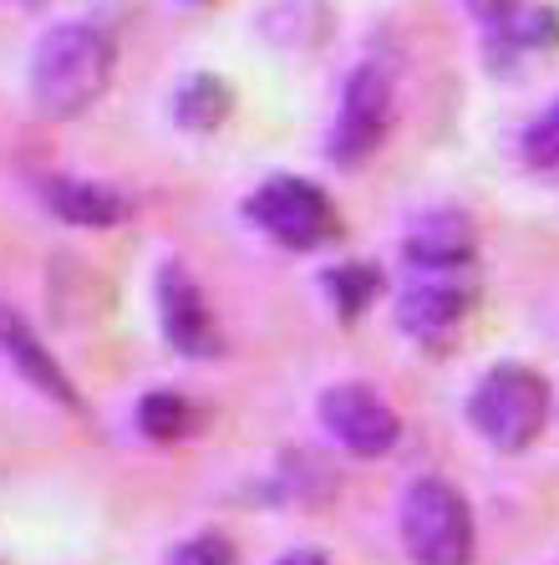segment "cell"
<instances>
[{"label": "cell", "mask_w": 559, "mask_h": 565, "mask_svg": "<svg viewBox=\"0 0 559 565\" xmlns=\"http://www.w3.org/2000/svg\"><path fill=\"white\" fill-rule=\"evenodd\" d=\"M112 66H118V46L107 31L66 21L46 31L31 56V97L46 118H82L107 93Z\"/></svg>", "instance_id": "obj_1"}, {"label": "cell", "mask_w": 559, "mask_h": 565, "mask_svg": "<svg viewBox=\"0 0 559 565\" xmlns=\"http://www.w3.org/2000/svg\"><path fill=\"white\" fill-rule=\"evenodd\" d=\"M469 418L483 438L504 454H519L549 423V382L524 362H498L488 377L473 387Z\"/></svg>", "instance_id": "obj_2"}, {"label": "cell", "mask_w": 559, "mask_h": 565, "mask_svg": "<svg viewBox=\"0 0 559 565\" xmlns=\"http://www.w3.org/2000/svg\"><path fill=\"white\" fill-rule=\"evenodd\" d=\"M402 540L417 565H469L473 514L448 479H417L402 500Z\"/></svg>", "instance_id": "obj_3"}, {"label": "cell", "mask_w": 559, "mask_h": 565, "mask_svg": "<svg viewBox=\"0 0 559 565\" xmlns=\"http://www.w3.org/2000/svg\"><path fill=\"white\" fill-rule=\"evenodd\" d=\"M245 214L286 250H321V245H331L341 235V214L331 204V194L321 184H311V179H295V173L265 179L249 194Z\"/></svg>", "instance_id": "obj_4"}, {"label": "cell", "mask_w": 559, "mask_h": 565, "mask_svg": "<svg viewBox=\"0 0 559 565\" xmlns=\"http://www.w3.org/2000/svg\"><path fill=\"white\" fill-rule=\"evenodd\" d=\"M391 113H397L391 77L377 62H362L352 72V82H346V93H341V113H336V128H331V163L362 169L366 158L387 143Z\"/></svg>", "instance_id": "obj_5"}, {"label": "cell", "mask_w": 559, "mask_h": 565, "mask_svg": "<svg viewBox=\"0 0 559 565\" xmlns=\"http://www.w3.org/2000/svg\"><path fill=\"white\" fill-rule=\"evenodd\" d=\"M321 423H325V434L336 438L346 454H362V459L387 454V448L397 444V434H402L397 413H391L372 387H362V382L325 387L321 393Z\"/></svg>", "instance_id": "obj_6"}, {"label": "cell", "mask_w": 559, "mask_h": 565, "mask_svg": "<svg viewBox=\"0 0 559 565\" xmlns=\"http://www.w3.org/2000/svg\"><path fill=\"white\" fill-rule=\"evenodd\" d=\"M158 316H163V337L173 342V352L198 356V362L224 352L219 321H214L204 290H198V280L183 265H163L158 270Z\"/></svg>", "instance_id": "obj_7"}, {"label": "cell", "mask_w": 559, "mask_h": 565, "mask_svg": "<svg viewBox=\"0 0 559 565\" xmlns=\"http://www.w3.org/2000/svg\"><path fill=\"white\" fill-rule=\"evenodd\" d=\"M473 306V290L463 280H453V270H438V276L417 280V286L402 290L397 301V321H402L407 337H422V342H438L448 331L469 316Z\"/></svg>", "instance_id": "obj_8"}, {"label": "cell", "mask_w": 559, "mask_h": 565, "mask_svg": "<svg viewBox=\"0 0 559 565\" xmlns=\"http://www.w3.org/2000/svg\"><path fill=\"white\" fill-rule=\"evenodd\" d=\"M0 352L11 356V367L21 372L31 387H41L52 403L82 408V397H77V387H72V377L62 372V362L41 347V337L21 321V311H11V306H0Z\"/></svg>", "instance_id": "obj_9"}, {"label": "cell", "mask_w": 559, "mask_h": 565, "mask_svg": "<svg viewBox=\"0 0 559 565\" xmlns=\"http://www.w3.org/2000/svg\"><path fill=\"white\" fill-rule=\"evenodd\" d=\"M407 260L417 270H458V265L473 260V224L463 220L458 210H432L412 224V235H407Z\"/></svg>", "instance_id": "obj_10"}, {"label": "cell", "mask_w": 559, "mask_h": 565, "mask_svg": "<svg viewBox=\"0 0 559 565\" xmlns=\"http://www.w3.org/2000/svg\"><path fill=\"white\" fill-rule=\"evenodd\" d=\"M41 199H46V210L56 220L82 224V230H112V224H122L132 214L128 194H118V189H107V184H92V179H46Z\"/></svg>", "instance_id": "obj_11"}, {"label": "cell", "mask_w": 559, "mask_h": 565, "mask_svg": "<svg viewBox=\"0 0 559 565\" xmlns=\"http://www.w3.org/2000/svg\"><path fill=\"white\" fill-rule=\"evenodd\" d=\"M229 107H235L229 82L198 72V77H189L179 87V97H173V118H179L183 128H194V132H214L224 118H229Z\"/></svg>", "instance_id": "obj_12"}, {"label": "cell", "mask_w": 559, "mask_h": 565, "mask_svg": "<svg viewBox=\"0 0 559 565\" xmlns=\"http://www.w3.org/2000/svg\"><path fill=\"white\" fill-rule=\"evenodd\" d=\"M325 296H331V306H336L341 321H356V316L366 311V306L381 296V276L377 265H336V270H325Z\"/></svg>", "instance_id": "obj_13"}, {"label": "cell", "mask_w": 559, "mask_h": 565, "mask_svg": "<svg viewBox=\"0 0 559 565\" xmlns=\"http://www.w3.org/2000/svg\"><path fill=\"white\" fill-rule=\"evenodd\" d=\"M189 423H194V408L183 403L179 393H148L138 403V434L153 438V444H173V438L189 434Z\"/></svg>", "instance_id": "obj_14"}, {"label": "cell", "mask_w": 559, "mask_h": 565, "mask_svg": "<svg viewBox=\"0 0 559 565\" xmlns=\"http://www.w3.org/2000/svg\"><path fill=\"white\" fill-rule=\"evenodd\" d=\"M524 158H529L534 169L559 173V103L524 128Z\"/></svg>", "instance_id": "obj_15"}, {"label": "cell", "mask_w": 559, "mask_h": 565, "mask_svg": "<svg viewBox=\"0 0 559 565\" xmlns=\"http://www.w3.org/2000/svg\"><path fill=\"white\" fill-rule=\"evenodd\" d=\"M169 565H235V551L219 535H198L169 555Z\"/></svg>", "instance_id": "obj_16"}, {"label": "cell", "mask_w": 559, "mask_h": 565, "mask_svg": "<svg viewBox=\"0 0 559 565\" xmlns=\"http://www.w3.org/2000/svg\"><path fill=\"white\" fill-rule=\"evenodd\" d=\"M275 565H331L325 555H315V551H290V555H280Z\"/></svg>", "instance_id": "obj_17"}, {"label": "cell", "mask_w": 559, "mask_h": 565, "mask_svg": "<svg viewBox=\"0 0 559 565\" xmlns=\"http://www.w3.org/2000/svg\"><path fill=\"white\" fill-rule=\"evenodd\" d=\"M21 6H41V0H21Z\"/></svg>", "instance_id": "obj_18"}, {"label": "cell", "mask_w": 559, "mask_h": 565, "mask_svg": "<svg viewBox=\"0 0 559 565\" xmlns=\"http://www.w3.org/2000/svg\"><path fill=\"white\" fill-rule=\"evenodd\" d=\"M189 6H204V0H189Z\"/></svg>", "instance_id": "obj_19"}]
</instances>
